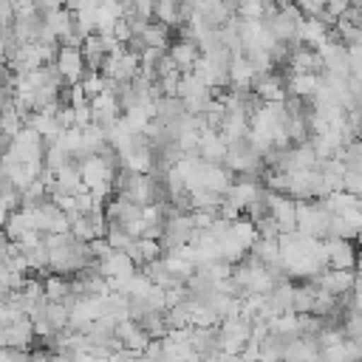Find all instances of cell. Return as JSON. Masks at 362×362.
Masks as SVG:
<instances>
[{"label":"cell","mask_w":362,"mask_h":362,"mask_svg":"<svg viewBox=\"0 0 362 362\" xmlns=\"http://www.w3.org/2000/svg\"><path fill=\"white\" fill-rule=\"evenodd\" d=\"M167 54H170L173 62L181 68V74H189V71L195 68V62L201 59V51H198V42H195V40H178V42L170 45Z\"/></svg>","instance_id":"cell-4"},{"label":"cell","mask_w":362,"mask_h":362,"mask_svg":"<svg viewBox=\"0 0 362 362\" xmlns=\"http://www.w3.org/2000/svg\"><path fill=\"white\" fill-rule=\"evenodd\" d=\"M325 246V257H328V269H345L351 272L356 263V249L351 246V240H328Z\"/></svg>","instance_id":"cell-3"},{"label":"cell","mask_w":362,"mask_h":362,"mask_svg":"<svg viewBox=\"0 0 362 362\" xmlns=\"http://www.w3.org/2000/svg\"><path fill=\"white\" fill-rule=\"evenodd\" d=\"M54 68L59 71V76L65 79V85H76V82H82L85 74H88L82 48H76V45H59L57 59H54Z\"/></svg>","instance_id":"cell-1"},{"label":"cell","mask_w":362,"mask_h":362,"mask_svg":"<svg viewBox=\"0 0 362 362\" xmlns=\"http://www.w3.org/2000/svg\"><path fill=\"white\" fill-rule=\"evenodd\" d=\"M11 102V88H6L3 82H0V107H6Z\"/></svg>","instance_id":"cell-6"},{"label":"cell","mask_w":362,"mask_h":362,"mask_svg":"<svg viewBox=\"0 0 362 362\" xmlns=\"http://www.w3.org/2000/svg\"><path fill=\"white\" fill-rule=\"evenodd\" d=\"M8 218H11V206L0 198V229H6V223H8Z\"/></svg>","instance_id":"cell-5"},{"label":"cell","mask_w":362,"mask_h":362,"mask_svg":"<svg viewBox=\"0 0 362 362\" xmlns=\"http://www.w3.org/2000/svg\"><path fill=\"white\" fill-rule=\"evenodd\" d=\"M116 337H119L122 348L130 354H144V348L150 345V337L141 331V325L136 320H122L116 325Z\"/></svg>","instance_id":"cell-2"}]
</instances>
